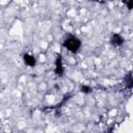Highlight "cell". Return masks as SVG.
I'll return each mask as SVG.
<instances>
[{
  "instance_id": "obj_3",
  "label": "cell",
  "mask_w": 133,
  "mask_h": 133,
  "mask_svg": "<svg viewBox=\"0 0 133 133\" xmlns=\"http://www.w3.org/2000/svg\"><path fill=\"white\" fill-rule=\"evenodd\" d=\"M124 37L118 34V33H113L110 37V44L114 47H118V46H122L124 44Z\"/></svg>"
},
{
  "instance_id": "obj_2",
  "label": "cell",
  "mask_w": 133,
  "mask_h": 133,
  "mask_svg": "<svg viewBox=\"0 0 133 133\" xmlns=\"http://www.w3.org/2000/svg\"><path fill=\"white\" fill-rule=\"evenodd\" d=\"M54 64H55V69H54L55 74L61 76V75L64 73V69H63V64H62V57H61L60 54H57V55H56Z\"/></svg>"
},
{
  "instance_id": "obj_1",
  "label": "cell",
  "mask_w": 133,
  "mask_h": 133,
  "mask_svg": "<svg viewBox=\"0 0 133 133\" xmlns=\"http://www.w3.org/2000/svg\"><path fill=\"white\" fill-rule=\"evenodd\" d=\"M62 45L68 51L72 53H76L81 48V41L76 36H69L63 41Z\"/></svg>"
},
{
  "instance_id": "obj_5",
  "label": "cell",
  "mask_w": 133,
  "mask_h": 133,
  "mask_svg": "<svg viewBox=\"0 0 133 133\" xmlns=\"http://www.w3.org/2000/svg\"><path fill=\"white\" fill-rule=\"evenodd\" d=\"M125 82L127 83V86L129 87V88H132V75H131V73H129L128 75H127V77L125 78Z\"/></svg>"
},
{
  "instance_id": "obj_7",
  "label": "cell",
  "mask_w": 133,
  "mask_h": 133,
  "mask_svg": "<svg viewBox=\"0 0 133 133\" xmlns=\"http://www.w3.org/2000/svg\"><path fill=\"white\" fill-rule=\"evenodd\" d=\"M124 2L126 3V5H127V7L129 9L132 8V6H133V0H124Z\"/></svg>"
},
{
  "instance_id": "obj_6",
  "label": "cell",
  "mask_w": 133,
  "mask_h": 133,
  "mask_svg": "<svg viewBox=\"0 0 133 133\" xmlns=\"http://www.w3.org/2000/svg\"><path fill=\"white\" fill-rule=\"evenodd\" d=\"M80 90H81L82 92H84V94H88V92H90L92 89H91V87L88 86V85H82V86L80 87Z\"/></svg>"
},
{
  "instance_id": "obj_8",
  "label": "cell",
  "mask_w": 133,
  "mask_h": 133,
  "mask_svg": "<svg viewBox=\"0 0 133 133\" xmlns=\"http://www.w3.org/2000/svg\"><path fill=\"white\" fill-rule=\"evenodd\" d=\"M91 1H101V0H91Z\"/></svg>"
},
{
  "instance_id": "obj_4",
  "label": "cell",
  "mask_w": 133,
  "mask_h": 133,
  "mask_svg": "<svg viewBox=\"0 0 133 133\" xmlns=\"http://www.w3.org/2000/svg\"><path fill=\"white\" fill-rule=\"evenodd\" d=\"M23 60H24V62H25L28 66H34L35 63H36L35 57H34L33 55H31V54H24Z\"/></svg>"
}]
</instances>
